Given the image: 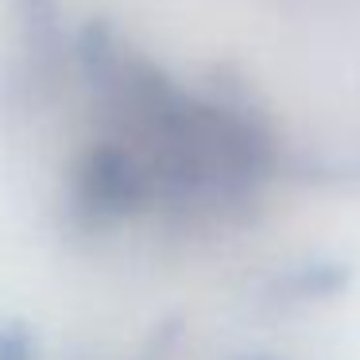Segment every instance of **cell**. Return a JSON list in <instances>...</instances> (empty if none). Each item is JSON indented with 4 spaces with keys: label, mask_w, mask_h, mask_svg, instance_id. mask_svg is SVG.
Listing matches in <instances>:
<instances>
[{
    "label": "cell",
    "mask_w": 360,
    "mask_h": 360,
    "mask_svg": "<svg viewBox=\"0 0 360 360\" xmlns=\"http://www.w3.org/2000/svg\"><path fill=\"white\" fill-rule=\"evenodd\" d=\"M0 360H32L24 337H0Z\"/></svg>",
    "instance_id": "6da1fadb"
}]
</instances>
